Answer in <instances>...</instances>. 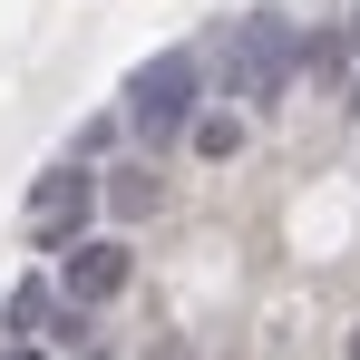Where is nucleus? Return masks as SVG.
I'll use <instances>...</instances> for the list:
<instances>
[{"mask_svg": "<svg viewBox=\"0 0 360 360\" xmlns=\"http://www.w3.org/2000/svg\"><path fill=\"white\" fill-rule=\"evenodd\" d=\"M302 68H311V39H302L283 10H243L234 20V39H224V98L283 108V88H292Z\"/></svg>", "mask_w": 360, "mask_h": 360, "instance_id": "f257e3e1", "label": "nucleus"}, {"mask_svg": "<svg viewBox=\"0 0 360 360\" xmlns=\"http://www.w3.org/2000/svg\"><path fill=\"white\" fill-rule=\"evenodd\" d=\"M195 108H205V59H195V49H156L146 68H127V108H117V127L156 156V146H176L185 127H195Z\"/></svg>", "mask_w": 360, "mask_h": 360, "instance_id": "f03ea898", "label": "nucleus"}, {"mask_svg": "<svg viewBox=\"0 0 360 360\" xmlns=\"http://www.w3.org/2000/svg\"><path fill=\"white\" fill-rule=\"evenodd\" d=\"M88 214H98V176H88L78 156L30 185V243H39V253H68V243L88 234Z\"/></svg>", "mask_w": 360, "mask_h": 360, "instance_id": "7ed1b4c3", "label": "nucleus"}, {"mask_svg": "<svg viewBox=\"0 0 360 360\" xmlns=\"http://www.w3.org/2000/svg\"><path fill=\"white\" fill-rule=\"evenodd\" d=\"M127 283H136V253H127V234H78V243L59 253V292L78 302V311L117 302Z\"/></svg>", "mask_w": 360, "mask_h": 360, "instance_id": "20e7f679", "label": "nucleus"}, {"mask_svg": "<svg viewBox=\"0 0 360 360\" xmlns=\"http://www.w3.org/2000/svg\"><path fill=\"white\" fill-rule=\"evenodd\" d=\"M98 205H108L117 224H146V214L166 205V176H156L146 156H127V166H108V176H98Z\"/></svg>", "mask_w": 360, "mask_h": 360, "instance_id": "39448f33", "label": "nucleus"}, {"mask_svg": "<svg viewBox=\"0 0 360 360\" xmlns=\"http://www.w3.org/2000/svg\"><path fill=\"white\" fill-rule=\"evenodd\" d=\"M49 311H59V283H49V273H30V283L10 292L0 321H10V341H39V331H49Z\"/></svg>", "mask_w": 360, "mask_h": 360, "instance_id": "423d86ee", "label": "nucleus"}, {"mask_svg": "<svg viewBox=\"0 0 360 360\" xmlns=\"http://www.w3.org/2000/svg\"><path fill=\"white\" fill-rule=\"evenodd\" d=\"M185 136H195V156H205V166H224V156H243V108H195Z\"/></svg>", "mask_w": 360, "mask_h": 360, "instance_id": "0eeeda50", "label": "nucleus"}, {"mask_svg": "<svg viewBox=\"0 0 360 360\" xmlns=\"http://www.w3.org/2000/svg\"><path fill=\"white\" fill-rule=\"evenodd\" d=\"M0 360H49V351H39V341H0Z\"/></svg>", "mask_w": 360, "mask_h": 360, "instance_id": "6e6552de", "label": "nucleus"}, {"mask_svg": "<svg viewBox=\"0 0 360 360\" xmlns=\"http://www.w3.org/2000/svg\"><path fill=\"white\" fill-rule=\"evenodd\" d=\"M351 360H360V331H351Z\"/></svg>", "mask_w": 360, "mask_h": 360, "instance_id": "1a4fd4ad", "label": "nucleus"}]
</instances>
